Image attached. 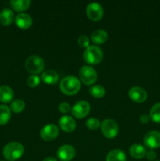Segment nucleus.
<instances>
[{"instance_id":"12","label":"nucleus","mask_w":160,"mask_h":161,"mask_svg":"<svg viewBox=\"0 0 160 161\" xmlns=\"http://www.w3.org/2000/svg\"><path fill=\"white\" fill-rule=\"evenodd\" d=\"M129 97L133 102L141 103L145 102L147 97L145 90L140 86H133L129 91Z\"/></svg>"},{"instance_id":"2","label":"nucleus","mask_w":160,"mask_h":161,"mask_svg":"<svg viewBox=\"0 0 160 161\" xmlns=\"http://www.w3.org/2000/svg\"><path fill=\"white\" fill-rule=\"evenodd\" d=\"M81 83L75 76L64 77L60 83V89L66 95H74L79 91Z\"/></svg>"},{"instance_id":"29","label":"nucleus","mask_w":160,"mask_h":161,"mask_svg":"<svg viewBox=\"0 0 160 161\" xmlns=\"http://www.w3.org/2000/svg\"><path fill=\"white\" fill-rule=\"evenodd\" d=\"M58 108H59V110L61 113H67L71 110V106L69 104L66 103V102H62V103H61L59 105Z\"/></svg>"},{"instance_id":"26","label":"nucleus","mask_w":160,"mask_h":161,"mask_svg":"<svg viewBox=\"0 0 160 161\" xmlns=\"http://www.w3.org/2000/svg\"><path fill=\"white\" fill-rule=\"evenodd\" d=\"M86 126L89 130H97L100 127V123L97 118H89L86 122Z\"/></svg>"},{"instance_id":"13","label":"nucleus","mask_w":160,"mask_h":161,"mask_svg":"<svg viewBox=\"0 0 160 161\" xmlns=\"http://www.w3.org/2000/svg\"><path fill=\"white\" fill-rule=\"evenodd\" d=\"M59 126L61 130L67 133H71L74 131L76 127V123L75 119L70 116H64L60 118Z\"/></svg>"},{"instance_id":"22","label":"nucleus","mask_w":160,"mask_h":161,"mask_svg":"<svg viewBox=\"0 0 160 161\" xmlns=\"http://www.w3.org/2000/svg\"><path fill=\"white\" fill-rule=\"evenodd\" d=\"M11 118V110L5 105H0V125H5Z\"/></svg>"},{"instance_id":"8","label":"nucleus","mask_w":160,"mask_h":161,"mask_svg":"<svg viewBox=\"0 0 160 161\" xmlns=\"http://www.w3.org/2000/svg\"><path fill=\"white\" fill-rule=\"evenodd\" d=\"M86 15L89 20L98 21L104 15V9L101 5L97 3H91L86 7Z\"/></svg>"},{"instance_id":"5","label":"nucleus","mask_w":160,"mask_h":161,"mask_svg":"<svg viewBox=\"0 0 160 161\" xmlns=\"http://www.w3.org/2000/svg\"><path fill=\"white\" fill-rule=\"evenodd\" d=\"M100 127L102 133L107 138H114L119 133V126L113 119H105L102 122Z\"/></svg>"},{"instance_id":"24","label":"nucleus","mask_w":160,"mask_h":161,"mask_svg":"<svg viewBox=\"0 0 160 161\" xmlns=\"http://www.w3.org/2000/svg\"><path fill=\"white\" fill-rule=\"evenodd\" d=\"M25 108V103L20 99H16L10 104V110L14 113H20Z\"/></svg>"},{"instance_id":"15","label":"nucleus","mask_w":160,"mask_h":161,"mask_svg":"<svg viewBox=\"0 0 160 161\" xmlns=\"http://www.w3.org/2000/svg\"><path fill=\"white\" fill-rule=\"evenodd\" d=\"M14 20V14L10 9H3L0 12V24L3 26H9Z\"/></svg>"},{"instance_id":"19","label":"nucleus","mask_w":160,"mask_h":161,"mask_svg":"<svg viewBox=\"0 0 160 161\" xmlns=\"http://www.w3.org/2000/svg\"><path fill=\"white\" fill-rule=\"evenodd\" d=\"M130 153L133 158L141 159L146 155V149L141 144H133L130 148Z\"/></svg>"},{"instance_id":"32","label":"nucleus","mask_w":160,"mask_h":161,"mask_svg":"<svg viewBox=\"0 0 160 161\" xmlns=\"http://www.w3.org/2000/svg\"><path fill=\"white\" fill-rule=\"evenodd\" d=\"M42 161H57V160H56V159H55L54 157H46V158L44 159Z\"/></svg>"},{"instance_id":"6","label":"nucleus","mask_w":160,"mask_h":161,"mask_svg":"<svg viewBox=\"0 0 160 161\" xmlns=\"http://www.w3.org/2000/svg\"><path fill=\"white\" fill-rule=\"evenodd\" d=\"M79 77L84 84L91 85L97 81V73L93 68L90 66H83L79 71Z\"/></svg>"},{"instance_id":"28","label":"nucleus","mask_w":160,"mask_h":161,"mask_svg":"<svg viewBox=\"0 0 160 161\" xmlns=\"http://www.w3.org/2000/svg\"><path fill=\"white\" fill-rule=\"evenodd\" d=\"M78 44L81 47L87 48L89 47V39L86 36H81L78 39Z\"/></svg>"},{"instance_id":"27","label":"nucleus","mask_w":160,"mask_h":161,"mask_svg":"<svg viewBox=\"0 0 160 161\" xmlns=\"http://www.w3.org/2000/svg\"><path fill=\"white\" fill-rule=\"evenodd\" d=\"M39 83H40V79H39V76L35 75H31L27 80V84H28V86L31 88L36 87L39 84Z\"/></svg>"},{"instance_id":"9","label":"nucleus","mask_w":160,"mask_h":161,"mask_svg":"<svg viewBox=\"0 0 160 161\" xmlns=\"http://www.w3.org/2000/svg\"><path fill=\"white\" fill-rule=\"evenodd\" d=\"M59 135V129L55 124H47L41 130V138L47 142L56 139Z\"/></svg>"},{"instance_id":"7","label":"nucleus","mask_w":160,"mask_h":161,"mask_svg":"<svg viewBox=\"0 0 160 161\" xmlns=\"http://www.w3.org/2000/svg\"><path fill=\"white\" fill-rule=\"evenodd\" d=\"M90 112V105L86 101L76 102L72 108V114L78 119H82L87 116Z\"/></svg>"},{"instance_id":"1","label":"nucleus","mask_w":160,"mask_h":161,"mask_svg":"<svg viewBox=\"0 0 160 161\" xmlns=\"http://www.w3.org/2000/svg\"><path fill=\"white\" fill-rule=\"evenodd\" d=\"M24 153V148L23 145L17 142H12L6 144L3 148V151L5 159L8 161L18 160L23 156Z\"/></svg>"},{"instance_id":"11","label":"nucleus","mask_w":160,"mask_h":161,"mask_svg":"<svg viewBox=\"0 0 160 161\" xmlns=\"http://www.w3.org/2000/svg\"><path fill=\"white\" fill-rule=\"evenodd\" d=\"M75 149L70 145H64L57 150V157L61 161H70L75 157Z\"/></svg>"},{"instance_id":"4","label":"nucleus","mask_w":160,"mask_h":161,"mask_svg":"<svg viewBox=\"0 0 160 161\" xmlns=\"http://www.w3.org/2000/svg\"><path fill=\"white\" fill-rule=\"evenodd\" d=\"M45 67L44 61L37 55H32L26 60L25 68L30 73L38 74L42 72Z\"/></svg>"},{"instance_id":"30","label":"nucleus","mask_w":160,"mask_h":161,"mask_svg":"<svg viewBox=\"0 0 160 161\" xmlns=\"http://www.w3.org/2000/svg\"><path fill=\"white\" fill-rule=\"evenodd\" d=\"M146 157L148 160H154L156 158V153H155V151H153L152 149L146 152Z\"/></svg>"},{"instance_id":"31","label":"nucleus","mask_w":160,"mask_h":161,"mask_svg":"<svg viewBox=\"0 0 160 161\" xmlns=\"http://www.w3.org/2000/svg\"><path fill=\"white\" fill-rule=\"evenodd\" d=\"M149 119H150V117H149L148 115L147 114L141 115V117H140V121H141L142 124H147V123H148Z\"/></svg>"},{"instance_id":"25","label":"nucleus","mask_w":160,"mask_h":161,"mask_svg":"<svg viewBox=\"0 0 160 161\" xmlns=\"http://www.w3.org/2000/svg\"><path fill=\"white\" fill-rule=\"evenodd\" d=\"M89 93L93 97L96 98H100L104 96L105 89L100 85H95L89 88Z\"/></svg>"},{"instance_id":"10","label":"nucleus","mask_w":160,"mask_h":161,"mask_svg":"<svg viewBox=\"0 0 160 161\" xmlns=\"http://www.w3.org/2000/svg\"><path fill=\"white\" fill-rule=\"evenodd\" d=\"M144 143L151 149L160 147V132L152 130L146 134L144 138Z\"/></svg>"},{"instance_id":"18","label":"nucleus","mask_w":160,"mask_h":161,"mask_svg":"<svg viewBox=\"0 0 160 161\" xmlns=\"http://www.w3.org/2000/svg\"><path fill=\"white\" fill-rule=\"evenodd\" d=\"M108 35L106 31L102 29H97L91 35V40L95 44H103L107 41Z\"/></svg>"},{"instance_id":"3","label":"nucleus","mask_w":160,"mask_h":161,"mask_svg":"<svg viewBox=\"0 0 160 161\" xmlns=\"http://www.w3.org/2000/svg\"><path fill=\"white\" fill-rule=\"evenodd\" d=\"M85 61L89 64H97L103 59V52L97 46H89L83 53Z\"/></svg>"},{"instance_id":"34","label":"nucleus","mask_w":160,"mask_h":161,"mask_svg":"<svg viewBox=\"0 0 160 161\" xmlns=\"http://www.w3.org/2000/svg\"><path fill=\"white\" fill-rule=\"evenodd\" d=\"M1 161H3V160H1Z\"/></svg>"},{"instance_id":"20","label":"nucleus","mask_w":160,"mask_h":161,"mask_svg":"<svg viewBox=\"0 0 160 161\" xmlns=\"http://www.w3.org/2000/svg\"><path fill=\"white\" fill-rule=\"evenodd\" d=\"M106 161H126V156L121 149H113L107 155Z\"/></svg>"},{"instance_id":"17","label":"nucleus","mask_w":160,"mask_h":161,"mask_svg":"<svg viewBox=\"0 0 160 161\" xmlns=\"http://www.w3.org/2000/svg\"><path fill=\"white\" fill-rule=\"evenodd\" d=\"M13 98V91L9 86H0V102L3 103H9Z\"/></svg>"},{"instance_id":"33","label":"nucleus","mask_w":160,"mask_h":161,"mask_svg":"<svg viewBox=\"0 0 160 161\" xmlns=\"http://www.w3.org/2000/svg\"><path fill=\"white\" fill-rule=\"evenodd\" d=\"M156 161H159V160H156Z\"/></svg>"},{"instance_id":"21","label":"nucleus","mask_w":160,"mask_h":161,"mask_svg":"<svg viewBox=\"0 0 160 161\" xmlns=\"http://www.w3.org/2000/svg\"><path fill=\"white\" fill-rule=\"evenodd\" d=\"M13 9L17 12H22L29 8L31 1L29 0H13L10 2Z\"/></svg>"},{"instance_id":"23","label":"nucleus","mask_w":160,"mask_h":161,"mask_svg":"<svg viewBox=\"0 0 160 161\" xmlns=\"http://www.w3.org/2000/svg\"><path fill=\"white\" fill-rule=\"evenodd\" d=\"M149 117L153 122L160 124V103H157L151 108Z\"/></svg>"},{"instance_id":"14","label":"nucleus","mask_w":160,"mask_h":161,"mask_svg":"<svg viewBox=\"0 0 160 161\" xmlns=\"http://www.w3.org/2000/svg\"><path fill=\"white\" fill-rule=\"evenodd\" d=\"M14 20L17 26L21 29H28L32 25V19L31 16L24 13L17 14Z\"/></svg>"},{"instance_id":"16","label":"nucleus","mask_w":160,"mask_h":161,"mask_svg":"<svg viewBox=\"0 0 160 161\" xmlns=\"http://www.w3.org/2000/svg\"><path fill=\"white\" fill-rule=\"evenodd\" d=\"M41 78L44 83L49 85L56 84L59 81V75L55 71L53 70H47L43 72Z\"/></svg>"}]
</instances>
